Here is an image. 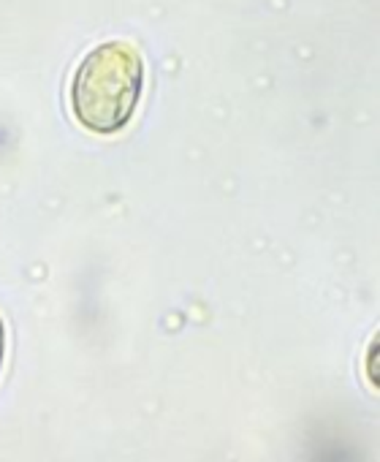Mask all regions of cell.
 I'll return each instance as SVG.
<instances>
[{"instance_id": "obj_1", "label": "cell", "mask_w": 380, "mask_h": 462, "mask_svg": "<svg viewBox=\"0 0 380 462\" xmlns=\"http://www.w3.org/2000/svg\"><path fill=\"white\" fill-rule=\"evenodd\" d=\"M144 60L128 42H106L90 50L71 77V112L93 134L122 131L141 101Z\"/></svg>"}, {"instance_id": "obj_2", "label": "cell", "mask_w": 380, "mask_h": 462, "mask_svg": "<svg viewBox=\"0 0 380 462\" xmlns=\"http://www.w3.org/2000/svg\"><path fill=\"white\" fill-rule=\"evenodd\" d=\"M4 362H6V324L4 316H0V370H4Z\"/></svg>"}]
</instances>
